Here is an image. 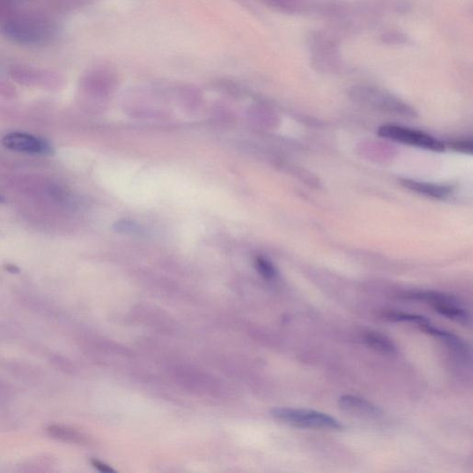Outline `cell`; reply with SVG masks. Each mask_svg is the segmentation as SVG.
I'll return each mask as SVG.
<instances>
[{
  "mask_svg": "<svg viewBox=\"0 0 473 473\" xmlns=\"http://www.w3.org/2000/svg\"><path fill=\"white\" fill-rule=\"evenodd\" d=\"M450 147L458 151V152L472 153L473 150V142L472 141H460L450 144Z\"/></svg>",
  "mask_w": 473,
  "mask_h": 473,
  "instance_id": "ac0fdd59",
  "label": "cell"
},
{
  "mask_svg": "<svg viewBox=\"0 0 473 473\" xmlns=\"http://www.w3.org/2000/svg\"><path fill=\"white\" fill-rule=\"evenodd\" d=\"M257 267L259 272H260L261 275L263 276L264 278L267 279V280H273V279L278 278V270H276L272 263H270V262L266 260V259H258Z\"/></svg>",
  "mask_w": 473,
  "mask_h": 473,
  "instance_id": "e0dca14e",
  "label": "cell"
},
{
  "mask_svg": "<svg viewBox=\"0 0 473 473\" xmlns=\"http://www.w3.org/2000/svg\"><path fill=\"white\" fill-rule=\"evenodd\" d=\"M350 93L356 101L371 105L377 110L389 111L392 113L406 114L407 116L413 115L412 108L378 88L361 85V87H353Z\"/></svg>",
  "mask_w": 473,
  "mask_h": 473,
  "instance_id": "277c9868",
  "label": "cell"
},
{
  "mask_svg": "<svg viewBox=\"0 0 473 473\" xmlns=\"http://www.w3.org/2000/svg\"><path fill=\"white\" fill-rule=\"evenodd\" d=\"M401 183H403L404 187L413 190V192L437 199L446 198V196L449 195L450 192H451V189L449 187L432 183H424V182L410 181V179H403Z\"/></svg>",
  "mask_w": 473,
  "mask_h": 473,
  "instance_id": "8fae6325",
  "label": "cell"
},
{
  "mask_svg": "<svg viewBox=\"0 0 473 473\" xmlns=\"http://www.w3.org/2000/svg\"><path fill=\"white\" fill-rule=\"evenodd\" d=\"M312 47L315 61H319V63H337L338 47L329 36L317 34L315 36Z\"/></svg>",
  "mask_w": 473,
  "mask_h": 473,
  "instance_id": "9c48e42d",
  "label": "cell"
},
{
  "mask_svg": "<svg viewBox=\"0 0 473 473\" xmlns=\"http://www.w3.org/2000/svg\"><path fill=\"white\" fill-rule=\"evenodd\" d=\"M407 300L423 301L433 305V307L443 305H460L464 306L463 301L449 293L426 290V292H410L404 295Z\"/></svg>",
  "mask_w": 473,
  "mask_h": 473,
  "instance_id": "ba28073f",
  "label": "cell"
},
{
  "mask_svg": "<svg viewBox=\"0 0 473 473\" xmlns=\"http://www.w3.org/2000/svg\"><path fill=\"white\" fill-rule=\"evenodd\" d=\"M363 342L376 352L384 355L398 354V350L397 345L387 336L382 333L369 331L363 335Z\"/></svg>",
  "mask_w": 473,
  "mask_h": 473,
  "instance_id": "30bf717a",
  "label": "cell"
},
{
  "mask_svg": "<svg viewBox=\"0 0 473 473\" xmlns=\"http://www.w3.org/2000/svg\"><path fill=\"white\" fill-rule=\"evenodd\" d=\"M18 0H0V27L17 11Z\"/></svg>",
  "mask_w": 473,
  "mask_h": 473,
  "instance_id": "2e32d148",
  "label": "cell"
},
{
  "mask_svg": "<svg viewBox=\"0 0 473 473\" xmlns=\"http://www.w3.org/2000/svg\"><path fill=\"white\" fill-rule=\"evenodd\" d=\"M435 312L456 323L468 326L471 324V315L468 310L460 305H443V306L434 307Z\"/></svg>",
  "mask_w": 473,
  "mask_h": 473,
  "instance_id": "4fadbf2b",
  "label": "cell"
},
{
  "mask_svg": "<svg viewBox=\"0 0 473 473\" xmlns=\"http://www.w3.org/2000/svg\"><path fill=\"white\" fill-rule=\"evenodd\" d=\"M47 434L53 440L65 442V443L81 444L84 441V437L79 432L66 426H58V424L48 426Z\"/></svg>",
  "mask_w": 473,
  "mask_h": 473,
  "instance_id": "5bb4252c",
  "label": "cell"
},
{
  "mask_svg": "<svg viewBox=\"0 0 473 473\" xmlns=\"http://www.w3.org/2000/svg\"><path fill=\"white\" fill-rule=\"evenodd\" d=\"M420 327L421 329L427 333V334L434 336V337L440 338L441 340H443L444 343L447 345V347H449V349H451L456 354L460 356V358L466 359L467 360V357H469L470 349L468 345H467L463 339L458 337L457 335L453 334L451 332L446 331V330L437 329V327L431 326L430 323L423 324V326Z\"/></svg>",
  "mask_w": 473,
  "mask_h": 473,
  "instance_id": "52a82bcc",
  "label": "cell"
},
{
  "mask_svg": "<svg viewBox=\"0 0 473 473\" xmlns=\"http://www.w3.org/2000/svg\"><path fill=\"white\" fill-rule=\"evenodd\" d=\"M271 414L281 423L298 428L326 429L333 431H341L344 429L343 423L338 419L317 410L276 407L271 410Z\"/></svg>",
  "mask_w": 473,
  "mask_h": 473,
  "instance_id": "7a4b0ae2",
  "label": "cell"
},
{
  "mask_svg": "<svg viewBox=\"0 0 473 473\" xmlns=\"http://www.w3.org/2000/svg\"><path fill=\"white\" fill-rule=\"evenodd\" d=\"M378 135L400 144L423 148L434 152H443L446 149L443 142L426 133L396 125H384L379 128Z\"/></svg>",
  "mask_w": 473,
  "mask_h": 473,
  "instance_id": "3957f363",
  "label": "cell"
},
{
  "mask_svg": "<svg viewBox=\"0 0 473 473\" xmlns=\"http://www.w3.org/2000/svg\"><path fill=\"white\" fill-rule=\"evenodd\" d=\"M91 464L93 466V468L98 470L101 472H115V470L111 468L110 466H108L107 464L103 463L101 460H96V458H93L91 460Z\"/></svg>",
  "mask_w": 473,
  "mask_h": 473,
  "instance_id": "d6986e66",
  "label": "cell"
},
{
  "mask_svg": "<svg viewBox=\"0 0 473 473\" xmlns=\"http://www.w3.org/2000/svg\"><path fill=\"white\" fill-rule=\"evenodd\" d=\"M1 142L3 147L14 152L41 156H50L54 153L53 147L50 142L27 133H7L3 137Z\"/></svg>",
  "mask_w": 473,
  "mask_h": 473,
  "instance_id": "5b68a950",
  "label": "cell"
},
{
  "mask_svg": "<svg viewBox=\"0 0 473 473\" xmlns=\"http://www.w3.org/2000/svg\"><path fill=\"white\" fill-rule=\"evenodd\" d=\"M5 269L7 270L8 272L13 273H19L21 272V270H20L19 267L14 266V264H6Z\"/></svg>",
  "mask_w": 473,
  "mask_h": 473,
  "instance_id": "ffe728a7",
  "label": "cell"
},
{
  "mask_svg": "<svg viewBox=\"0 0 473 473\" xmlns=\"http://www.w3.org/2000/svg\"><path fill=\"white\" fill-rule=\"evenodd\" d=\"M382 317L384 320L389 322H407V323H412L418 324L419 326H423V324H429L430 321L424 316L412 315V313H406L403 312H393V310H389V312L384 313L382 315Z\"/></svg>",
  "mask_w": 473,
  "mask_h": 473,
  "instance_id": "9a60e30c",
  "label": "cell"
},
{
  "mask_svg": "<svg viewBox=\"0 0 473 473\" xmlns=\"http://www.w3.org/2000/svg\"><path fill=\"white\" fill-rule=\"evenodd\" d=\"M261 4L278 13H300L306 8L307 0H257Z\"/></svg>",
  "mask_w": 473,
  "mask_h": 473,
  "instance_id": "7c38bea8",
  "label": "cell"
},
{
  "mask_svg": "<svg viewBox=\"0 0 473 473\" xmlns=\"http://www.w3.org/2000/svg\"><path fill=\"white\" fill-rule=\"evenodd\" d=\"M6 202L5 198L3 196L0 195V204H4Z\"/></svg>",
  "mask_w": 473,
  "mask_h": 473,
  "instance_id": "44dd1931",
  "label": "cell"
},
{
  "mask_svg": "<svg viewBox=\"0 0 473 473\" xmlns=\"http://www.w3.org/2000/svg\"><path fill=\"white\" fill-rule=\"evenodd\" d=\"M3 36L22 45H40L50 42L55 34V27L45 16L17 10L0 27Z\"/></svg>",
  "mask_w": 473,
  "mask_h": 473,
  "instance_id": "6da1fadb",
  "label": "cell"
},
{
  "mask_svg": "<svg viewBox=\"0 0 473 473\" xmlns=\"http://www.w3.org/2000/svg\"><path fill=\"white\" fill-rule=\"evenodd\" d=\"M342 412L359 418L376 419L382 415V410L366 398L353 395H343L338 398Z\"/></svg>",
  "mask_w": 473,
  "mask_h": 473,
  "instance_id": "8992f818",
  "label": "cell"
}]
</instances>
